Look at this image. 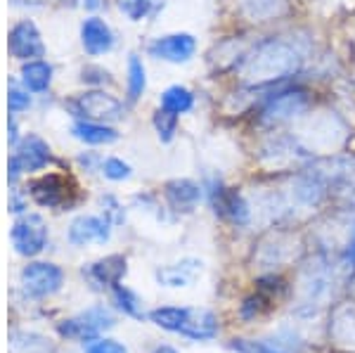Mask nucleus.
<instances>
[{"label": "nucleus", "instance_id": "f257e3e1", "mask_svg": "<svg viewBox=\"0 0 355 353\" xmlns=\"http://www.w3.org/2000/svg\"><path fill=\"white\" fill-rule=\"evenodd\" d=\"M303 62H306V50L299 41L287 36H272L261 41L249 55H244L242 78L244 83L256 88L272 85L299 74Z\"/></svg>", "mask_w": 355, "mask_h": 353}, {"label": "nucleus", "instance_id": "f03ea898", "mask_svg": "<svg viewBox=\"0 0 355 353\" xmlns=\"http://www.w3.org/2000/svg\"><path fill=\"white\" fill-rule=\"evenodd\" d=\"M311 100H308V93L301 88H289V90H279V93H272L270 98L266 100L261 112V121L266 126H279V123H289L294 119H299L303 112L308 110Z\"/></svg>", "mask_w": 355, "mask_h": 353}, {"label": "nucleus", "instance_id": "7ed1b4c3", "mask_svg": "<svg viewBox=\"0 0 355 353\" xmlns=\"http://www.w3.org/2000/svg\"><path fill=\"white\" fill-rule=\"evenodd\" d=\"M114 316L105 306H93V309L78 313V316L69 318V320L60 322V334L67 339H78V341H90L97 339L105 329L114 327Z\"/></svg>", "mask_w": 355, "mask_h": 353}, {"label": "nucleus", "instance_id": "20e7f679", "mask_svg": "<svg viewBox=\"0 0 355 353\" xmlns=\"http://www.w3.org/2000/svg\"><path fill=\"white\" fill-rule=\"evenodd\" d=\"M21 289H24L26 297L31 299H45L50 294H55L57 289L64 282V273L60 266L45 264V261H36V264H28L21 270Z\"/></svg>", "mask_w": 355, "mask_h": 353}, {"label": "nucleus", "instance_id": "39448f33", "mask_svg": "<svg viewBox=\"0 0 355 353\" xmlns=\"http://www.w3.org/2000/svg\"><path fill=\"white\" fill-rule=\"evenodd\" d=\"M15 252L21 256H38L48 244V225L38 214H26L12 225Z\"/></svg>", "mask_w": 355, "mask_h": 353}, {"label": "nucleus", "instance_id": "423d86ee", "mask_svg": "<svg viewBox=\"0 0 355 353\" xmlns=\"http://www.w3.org/2000/svg\"><path fill=\"white\" fill-rule=\"evenodd\" d=\"M73 112L78 117L93 119V121H116L123 117V105L114 95L102 93V90H93V93H83L71 102Z\"/></svg>", "mask_w": 355, "mask_h": 353}, {"label": "nucleus", "instance_id": "0eeeda50", "mask_svg": "<svg viewBox=\"0 0 355 353\" xmlns=\"http://www.w3.org/2000/svg\"><path fill=\"white\" fill-rule=\"evenodd\" d=\"M147 50H150L154 60L182 64V62H190L197 53V38L192 33H171V36H162L152 41Z\"/></svg>", "mask_w": 355, "mask_h": 353}, {"label": "nucleus", "instance_id": "6e6552de", "mask_svg": "<svg viewBox=\"0 0 355 353\" xmlns=\"http://www.w3.org/2000/svg\"><path fill=\"white\" fill-rule=\"evenodd\" d=\"M48 162H50L48 145L41 138H36V135H28L19 145L17 155L10 159V183H15L24 171H38Z\"/></svg>", "mask_w": 355, "mask_h": 353}, {"label": "nucleus", "instance_id": "1a4fd4ad", "mask_svg": "<svg viewBox=\"0 0 355 353\" xmlns=\"http://www.w3.org/2000/svg\"><path fill=\"white\" fill-rule=\"evenodd\" d=\"M71 183L64 178V175L57 173H48L43 178H38L36 183H31V197L36 199L41 207H64V204H71Z\"/></svg>", "mask_w": 355, "mask_h": 353}, {"label": "nucleus", "instance_id": "9d476101", "mask_svg": "<svg viewBox=\"0 0 355 353\" xmlns=\"http://www.w3.org/2000/svg\"><path fill=\"white\" fill-rule=\"evenodd\" d=\"M112 237V223L100 216H78L69 225V242L73 247H85V244H105Z\"/></svg>", "mask_w": 355, "mask_h": 353}, {"label": "nucleus", "instance_id": "9b49d317", "mask_svg": "<svg viewBox=\"0 0 355 353\" xmlns=\"http://www.w3.org/2000/svg\"><path fill=\"white\" fill-rule=\"evenodd\" d=\"M331 282H334V275H331L327 264H320L315 261L311 268L303 270L301 275V292H303V301L306 304H320L324 297L329 294Z\"/></svg>", "mask_w": 355, "mask_h": 353}, {"label": "nucleus", "instance_id": "f8f14e48", "mask_svg": "<svg viewBox=\"0 0 355 353\" xmlns=\"http://www.w3.org/2000/svg\"><path fill=\"white\" fill-rule=\"evenodd\" d=\"M204 197V190L199 183H194L190 178H178L166 183V199L175 212L190 214Z\"/></svg>", "mask_w": 355, "mask_h": 353}, {"label": "nucleus", "instance_id": "ddd939ff", "mask_svg": "<svg viewBox=\"0 0 355 353\" xmlns=\"http://www.w3.org/2000/svg\"><path fill=\"white\" fill-rule=\"evenodd\" d=\"M10 53L19 60H28V57H41L43 43L38 36V28L31 21H19L12 31H10Z\"/></svg>", "mask_w": 355, "mask_h": 353}, {"label": "nucleus", "instance_id": "4468645a", "mask_svg": "<svg viewBox=\"0 0 355 353\" xmlns=\"http://www.w3.org/2000/svg\"><path fill=\"white\" fill-rule=\"evenodd\" d=\"M81 41H83L85 53L105 55L114 48V33L102 19L90 17V19H85L81 26Z\"/></svg>", "mask_w": 355, "mask_h": 353}, {"label": "nucleus", "instance_id": "2eb2a0df", "mask_svg": "<svg viewBox=\"0 0 355 353\" xmlns=\"http://www.w3.org/2000/svg\"><path fill=\"white\" fill-rule=\"evenodd\" d=\"M83 273L97 284V287L114 289L119 282H121V277L125 275V259L119 254L107 256V259H100V261H95V264H90V268Z\"/></svg>", "mask_w": 355, "mask_h": 353}, {"label": "nucleus", "instance_id": "dca6fc26", "mask_svg": "<svg viewBox=\"0 0 355 353\" xmlns=\"http://www.w3.org/2000/svg\"><path fill=\"white\" fill-rule=\"evenodd\" d=\"M199 270H202V261L187 259V261H182V264L168 266V268H159L157 280L166 284V287H187V284L197 277Z\"/></svg>", "mask_w": 355, "mask_h": 353}, {"label": "nucleus", "instance_id": "f3484780", "mask_svg": "<svg viewBox=\"0 0 355 353\" xmlns=\"http://www.w3.org/2000/svg\"><path fill=\"white\" fill-rule=\"evenodd\" d=\"M182 337H190L194 341H204V339H214L218 334V320L211 311L204 309H192V316L187 320L185 329H182Z\"/></svg>", "mask_w": 355, "mask_h": 353}, {"label": "nucleus", "instance_id": "a211bd4d", "mask_svg": "<svg viewBox=\"0 0 355 353\" xmlns=\"http://www.w3.org/2000/svg\"><path fill=\"white\" fill-rule=\"evenodd\" d=\"M190 316H192V309H180V306H164V309H154L150 313V320L157 327L180 334L182 329H185L187 320H190Z\"/></svg>", "mask_w": 355, "mask_h": 353}, {"label": "nucleus", "instance_id": "6ab92c4d", "mask_svg": "<svg viewBox=\"0 0 355 353\" xmlns=\"http://www.w3.org/2000/svg\"><path fill=\"white\" fill-rule=\"evenodd\" d=\"M73 135H76L78 140L88 142V145H107V142H114L119 138L116 130L105 126V123H100V121H78L76 126H73Z\"/></svg>", "mask_w": 355, "mask_h": 353}, {"label": "nucleus", "instance_id": "aec40b11", "mask_svg": "<svg viewBox=\"0 0 355 353\" xmlns=\"http://www.w3.org/2000/svg\"><path fill=\"white\" fill-rule=\"evenodd\" d=\"M237 5L251 21H266L282 12L284 0H237Z\"/></svg>", "mask_w": 355, "mask_h": 353}, {"label": "nucleus", "instance_id": "412c9836", "mask_svg": "<svg viewBox=\"0 0 355 353\" xmlns=\"http://www.w3.org/2000/svg\"><path fill=\"white\" fill-rule=\"evenodd\" d=\"M50 78H53V69H50L45 62L36 60V62H28L21 69V81L31 93H41L50 85Z\"/></svg>", "mask_w": 355, "mask_h": 353}, {"label": "nucleus", "instance_id": "4be33fe9", "mask_svg": "<svg viewBox=\"0 0 355 353\" xmlns=\"http://www.w3.org/2000/svg\"><path fill=\"white\" fill-rule=\"evenodd\" d=\"M162 107L173 114H187L194 107V95L185 85H171L162 95Z\"/></svg>", "mask_w": 355, "mask_h": 353}, {"label": "nucleus", "instance_id": "5701e85b", "mask_svg": "<svg viewBox=\"0 0 355 353\" xmlns=\"http://www.w3.org/2000/svg\"><path fill=\"white\" fill-rule=\"evenodd\" d=\"M112 294H114V304H116L119 311H123V316H130V318H135V320H142V318H145L140 299H137L128 287L116 284V287L112 289Z\"/></svg>", "mask_w": 355, "mask_h": 353}, {"label": "nucleus", "instance_id": "b1692460", "mask_svg": "<svg viewBox=\"0 0 355 353\" xmlns=\"http://www.w3.org/2000/svg\"><path fill=\"white\" fill-rule=\"evenodd\" d=\"M145 85H147V76H145V64L140 62V57L130 55L128 60V100L135 102L145 93Z\"/></svg>", "mask_w": 355, "mask_h": 353}, {"label": "nucleus", "instance_id": "393cba45", "mask_svg": "<svg viewBox=\"0 0 355 353\" xmlns=\"http://www.w3.org/2000/svg\"><path fill=\"white\" fill-rule=\"evenodd\" d=\"M154 128H157L159 138H162L164 142H171L175 135V128H178V114L162 107V110L154 114Z\"/></svg>", "mask_w": 355, "mask_h": 353}, {"label": "nucleus", "instance_id": "a878e982", "mask_svg": "<svg viewBox=\"0 0 355 353\" xmlns=\"http://www.w3.org/2000/svg\"><path fill=\"white\" fill-rule=\"evenodd\" d=\"M119 8L123 10L125 17H130L133 21L142 19V17L150 15L154 8V0H119Z\"/></svg>", "mask_w": 355, "mask_h": 353}, {"label": "nucleus", "instance_id": "bb28decb", "mask_svg": "<svg viewBox=\"0 0 355 353\" xmlns=\"http://www.w3.org/2000/svg\"><path fill=\"white\" fill-rule=\"evenodd\" d=\"M85 353H128V349L116 339H105V337H97L90 339L85 344Z\"/></svg>", "mask_w": 355, "mask_h": 353}, {"label": "nucleus", "instance_id": "cd10ccee", "mask_svg": "<svg viewBox=\"0 0 355 353\" xmlns=\"http://www.w3.org/2000/svg\"><path fill=\"white\" fill-rule=\"evenodd\" d=\"M102 173H105L110 180H125L130 175V166L125 162H121V159L112 157L102 164Z\"/></svg>", "mask_w": 355, "mask_h": 353}, {"label": "nucleus", "instance_id": "c85d7f7f", "mask_svg": "<svg viewBox=\"0 0 355 353\" xmlns=\"http://www.w3.org/2000/svg\"><path fill=\"white\" fill-rule=\"evenodd\" d=\"M232 349L237 353H282L261 344V341H249V339H232Z\"/></svg>", "mask_w": 355, "mask_h": 353}, {"label": "nucleus", "instance_id": "c756f323", "mask_svg": "<svg viewBox=\"0 0 355 353\" xmlns=\"http://www.w3.org/2000/svg\"><path fill=\"white\" fill-rule=\"evenodd\" d=\"M102 207L107 209V216L105 218L110 221V223H123V212H121V204L116 202L112 195L102 197Z\"/></svg>", "mask_w": 355, "mask_h": 353}, {"label": "nucleus", "instance_id": "7c9ffc66", "mask_svg": "<svg viewBox=\"0 0 355 353\" xmlns=\"http://www.w3.org/2000/svg\"><path fill=\"white\" fill-rule=\"evenodd\" d=\"M261 304H266L261 297H249L242 304V316L244 318H256V316H261V311H263V306Z\"/></svg>", "mask_w": 355, "mask_h": 353}, {"label": "nucleus", "instance_id": "2f4dec72", "mask_svg": "<svg viewBox=\"0 0 355 353\" xmlns=\"http://www.w3.org/2000/svg\"><path fill=\"white\" fill-rule=\"evenodd\" d=\"M8 102H10V112H19V110H26L31 100H28V95H24L21 90L12 88V90H10V100Z\"/></svg>", "mask_w": 355, "mask_h": 353}, {"label": "nucleus", "instance_id": "473e14b6", "mask_svg": "<svg viewBox=\"0 0 355 353\" xmlns=\"http://www.w3.org/2000/svg\"><path fill=\"white\" fill-rule=\"evenodd\" d=\"M346 264H348V268H353V270H355V223H353L351 237H348V247H346Z\"/></svg>", "mask_w": 355, "mask_h": 353}, {"label": "nucleus", "instance_id": "72a5a7b5", "mask_svg": "<svg viewBox=\"0 0 355 353\" xmlns=\"http://www.w3.org/2000/svg\"><path fill=\"white\" fill-rule=\"evenodd\" d=\"M83 5H85L88 10H97V8L102 5V0H83Z\"/></svg>", "mask_w": 355, "mask_h": 353}, {"label": "nucleus", "instance_id": "f704fd0d", "mask_svg": "<svg viewBox=\"0 0 355 353\" xmlns=\"http://www.w3.org/2000/svg\"><path fill=\"white\" fill-rule=\"evenodd\" d=\"M154 353H178L173 346H159V349H154Z\"/></svg>", "mask_w": 355, "mask_h": 353}]
</instances>
